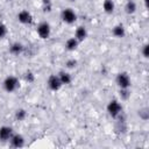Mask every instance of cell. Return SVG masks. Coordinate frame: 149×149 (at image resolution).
Returning a JSON list of instances; mask_svg holds the SVG:
<instances>
[{"mask_svg":"<svg viewBox=\"0 0 149 149\" xmlns=\"http://www.w3.org/2000/svg\"><path fill=\"white\" fill-rule=\"evenodd\" d=\"M13 128L9 127V126H2L0 127V141L2 142H6V141H9V139L12 137L13 135Z\"/></svg>","mask_w":149,"mask_h":149,"instance_id":"8","label":"cell"},{"mask_svg":"<svg viewBox=\"0 0 149 149\" xmlns=\"http://www.w3.org/2000/svg\"><path fill=\"white\" fill-rule=\"evenodd\" d=\"M115 83L119 86V88H129L132 85L130 77L127 72H119L115 77Z\"/></svg>","mask_w":149,"mask_h":149,"instance_id":"3","label":"cell"},{"mask_svg":"<svg viewBox=\"0 0 149 149\" xmlns=\"http://www.w3.org/2000/svg\"><path fill=\"white\" fill-rule=\"evenodd\" d=\"M23 78H24V80H26L28 84H30V83H34V81H35V74H34V72H31L30 70H28V71H26V72H24Z\"/></svg>","mask_w":149,"mask_h":149,"instance_id":"19","label":"cell"},{"mask_svg":"<svg viewBox=\"0 0 149 149\" xmlns=\"http://www.w3.org/2000/svg\"><path fill=\"white\" fill-rule=\"evenodd\" d=\"M79 41L73 36V37H70V38H68L66 40V42H65V49L68 50V51H74L77 48H78V45H79Z\"/></svg>","mask_w":149,"mask_h":149,"instance_id":"12","label":"cell"},{"mask_svg":"<svg viewBox=\"0 0 149 149\" xmlns=\"http://www.w3.org/2000/svg\"><path fill=\"white\" fill-rule=\"evenodd\" d=\"M10 146L14 148H21L24 146V137L21 134H13L12 137L9 139Z\"/></svg>","mask_w":149,"mask_h":149,"instance_id":"9","label":"cell"},{"mask_svg":"<svg viewBox=\"0 0 149 149\" xmlns=\"http://www.w3.org/2000/svg\"><path fill=\"white\" fill-rule=\"evenodd\" d=\"M102 9L105 13L107 14H112L115 9V3L113 2V0H104L102 2Z\"/></svg>","mask_w":149,"mask_h":149,"instance_id":"16","label":"cell"},{"mask_svg":"<svg viewBox=\"0 0 149 149\" xmlns=\"http://www.w3.org/2000/svg\"><path fill=\"white\" fill-rule=\"evenodd\" d=\"M27 118V111L24 108H19L15 111V119L17 121H23Z\"/></svg>","mask_w":149,"mask_h":149,"instance_id":"17","label":"cell"},{"mask_svg":"<svg viewBox=\"0 0 149 149\" xmlns=\"http://www.w3.org/2000/svg\"><path fill=\"white\" fill-rule=\"evenodd\" d=\"M137 9V5L134 0H127L126 5H125V12L128 14V15H132L136 12Z\"/></svg>","mask_w":149,"mask_h":149,"instance_id":"15","label":"cell"},{"mask_svg":"<svg viewBox=\"0 0 149 149\" xmlns=\"http://www.w3.org/2000/svg\"><path fill=\"white\" fill-rule=\"evenodd\" d=\"M47 85H48L49 90H51L54 92L58 91L63 86L62 83H61V80H59V78H58V74H50L49 78H48V80H47Z\"/></svg>","mask_w":149,"mask_h":149,"instance_id":"6","label":"cell"},{"mask_svg":"<svg viewBox=\"0 0 149 149\" xmlns=\"http://www.w3.org/2000/svg\"><path fill=\"white\" fill-rule=\"evenodd\" d=\"M77 64H78V62H77L74 58L68 59V61L65 62V66H66L68 69H74V68L77 66Z\"/></svg>","mask_w":149,"mask_h":149,"instance_id":"22","label":"cell"},{"mask_svg":"<svg viewBox=\"0 0 149 149\" xmlns=\"http://www.w3.org/2000/svg\"><path fill=\"white\" fill-rule=\"evenodd\" d=\"M2 87H3V90H5L6 92H8V93L15 92V91L20 87V80H19L17 77L9 74V76H7V77L3 79V81H2Z\"/></svg>","mask_w":149,"mask_h":149,"instance_id":"1","label":"cell"},{"mask_svg":"<svg viewBox=\"0 0 149 149\" xmlns=\"http://www.w3.org/2000/svg\"><path fill=\"white\" fill-rule=\"evenodd\" d=\"M24 50V45L21 43V42H13L10 45H9V52L14 56H19L23 52Z\"/></svg>","mask_w":149,"mask_h":149,"instance_id":"10","label":"cell"},{"mask_svg":"<svg viewBox=\"0 0 149 149\" xmlns=\"http://www.w3.org/2000/svg\"><path fill=\"white\" fill-rule=\"evenodd\" d=\"M142 56L144 57V58H148L149 57V45L148 44H144L143 47H142Z\"/></svg>","mask_w":149,"mask_h":149,"instance_id":"24","label":"cell"},{"mask_svg":"<svg viewBox=\"0 0 149 149\" xmlns=\"http://www.w3.org/2000/svg\"><path fill=\"white\" fill-rule=\"evenodd\" d=\"M69 1H76V0H69Z\"/></svg>","mask_w":149,"mask_h":149,"instance_id":"26","label":"cell"},{"mask_svg":"<svg viewBox=\"0 0 149 149\" xmlns=\"http://www.w3.org/2000/svg\"><path fill=\"white\" fill-rule=\"evenodd\" d=\"M112 34H113V36L116 37V38H122V37H125V35H126V29H125L123 24H121V23L115 24V26L113 27V29H112Z\"/></svg>","mask_w":149,"mask_h":149,"instance_id":"11","label":"cell"},{"mask_svg":"<svg viewBox=\"0 0 149 149\" xmlns=\"http://www.w3.org/2000/svg\"><path fill=\"white\" fill-rule=\"evenodd\" d=\"M42 7L44 13H50L52 9V2L51 0H42Z\"/></svg>","mask_w":149,"mask_h":149,"instance_id":"21","label":"cell"},{"mask_svg":"<svg viewBox=\"0 0 149 149\" xmlns=\"http://www.w3.org/2000/svg\"><path fill=\"white\" fill-rule=\"evenodd\" d=\"M106 109H107L108 115H109L111 118L115 119L118 115H120V114L122 113V105L120 104L119 100L113 99V100H111V101L107 104Z\"/></svg>","mask_w":149,"mask_h":149,"instance_id":"2","label":"cell"},{"mask_svg":"<svg viewBox=\"0 0 149 149\" xmlns=\"http://www.w3.org/2000/svg\"><path fill=\"white\" fill-rule=\"evenodd\" d=\"M58 78H59L62 85H69V84H71V81H72V76H71V73H69V72H66V71H59V72H58Z\"/></svg>","mask_w":149,"mask_h":149,"instance_id":"14","label":"cell"},{"mask_svg":"<svg viewBox=\"0 0 149 149\" xmlns=\"http://www.w3.org/2000/svg\"><path fill=\"white\" fill-rule=\"evenodd\" d=\"M61 19L68 24H72L77 21V14L72 8H65L61 12Z\"/></svg>","mask_w":149,"mask_h":149,"instance_id":"5","label":"cell"},{"mask_svg":"<svg viewBox=\"0 0 149 149\" xmlns=\"http://www.w3.org/2000/svg\"><path fill=\"white\" fill-rule=\"evenodd\" d=\"M74 37H76L79 42H83V41L87 37V30H86V28H85L84 26H79V27L76 29V31H74Z\"/></svg>","mask_w":149,"mask_h":149,"instance_id":"13","label":"cell"},{"mask_svg":"<svg viewBox=\"0 0 149 149\" xmlns=\"http://www.w3.org/2000/svg\"><path fill=\"white\" fill-rule=\"evenodd\" d=\"M36 33H37V35H38L40 38L47 40V38H49L50 35H51V27H50V24H49L48 22L43 21V22L38 23L37 28H36Z\"/></svg>","mask_w":149,"mask_h":149,"instance_id":"4","label":"cell"},{"mask_svg":"<svg viewBox=\"0 0 149 149\" xmlns=\"http://www.w3.org/2000/svg\"><path fill=\"white\" fill-rule=\"evenodd\" d=\"M139 113V116L142 119V120H148V118H149V108L148 107H142V108H140L139 111H137Z\"/></svg>","mask_w":149,"mask_h":149,"instance_id":"18","label":"cell"},{"mask_svg":"<svg viewBox=\"0 0 149 149\" xmlns=\"http://www.w3.org/2000/svg\"><path fill=\"white\" fill-rule=\"evenodd\" d=\"M119 95H120V99H121V100H128L129 97H130V91H129V88H120Z\"/></svg>","mask_w":149,"mask_h":149,"instance_id":"20","label":"cell"},{"mask_svg":"<svg viewBox=\"0 0 149 149\" xmlns=\"http://www.w3.org/2000/svg\"><path fill=\"white\" fill-rule=\"evenodd\" d=\"M143 2H144L146 6H148V0H143Z\"/></svg>","mask_w":149,"mask_h":149,"instance_id":"25","label":"cell"},{"mask_svg":"<svg viewBox=\"0 0 149 149\" xmlns=\"http://www.w3.org/2000/svg\"><path fill=\"white\" fill-rule=\"evenodd\" d=\"M7 35V26L2 22H0V40H2Z\"/></svg>","mask_w":149,"mask_h":149,"instance_id":"23","label":"cell"},{"mask_svg":"<svg viewBox=\"0 0 149 149\" xmlns=\"http://www.w3.org/2000/svg\"><path fill=\"white\" fill-rule=\"evenodd\" d=\"M17 21L22 24H31L33 21H34V17H33L30 12H28L26 9H22L17 13Z\"/></svg>","mask_w":149,"mask_h":149,"instance_id":"7","label":"cell"}]
</instances>
